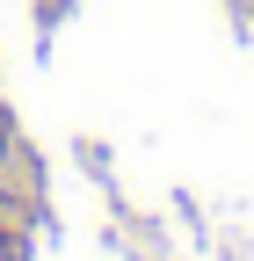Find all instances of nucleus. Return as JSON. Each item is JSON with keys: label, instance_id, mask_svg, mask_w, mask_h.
I'll list each match as a JSON object with an SVG mask.
<instances>
[{"label": "nucleus", "instance_id": "1", "mask_svg": "<svg viewBox=\"0 0 254 261\" xmlns=\"http://www.w3.org/2000/svg\"><path fill=\"white\" fill-rule=\"evenodd\" d=\"M15 254H22V240H15V232H0V261H15Z\"/></svg>", "mask_w": 254, "mask_h": 261}]
</instances>
